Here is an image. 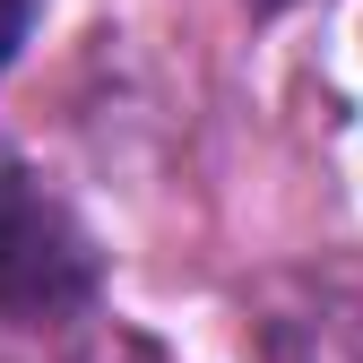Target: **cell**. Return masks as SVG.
Segmentation results:
<instances>
[{"label": "cell", "instance_id": "obj_1", "mask_svg": "<svg viewBox=\"0 0 363 363\" xmlns=\"http://www.w3.org/2000/svg\"><path fill=\"white\" fill-rule=\"evenodd\" d=\"M96 294V242L26 164L0 156V311H78Z\"/></svg>", "mask_w": 363, "mask_h": 363}, {"label": "cell", "instance_id": "obj_2", "mask_svg": "<svg viewBox=\"0 0 363 363\" xmlns=\"http://www.w3.org/2000/svg\"><path fill=\"white\" fill-rule=\"evenodd\" d=\"M251 346H259V363H363V286H346V277L268 286Z\"/></svg>", "mask_w": 363, "mask_h": 363}, {"label": "cell", "instance_id": "obj_3", "mask_svg": "<svg viewBox=\"0 0 363 363\" xmlns=\"http://www.w3.org/2000/svg\"><path fill=\"white\" fill-rule=\"evenodd\" d=\"M78 363H173V354H164L156 337H139V329H96Z\"/></svg>", "mask_w": 363, "mask_h": 363}, {"label": "cell", "instance_id": "obj_4", "mask_svg": "<svg viewBox=\"0 0 363 363\" xmlns=\"http://www.w3.org/2000/svg\"><path fill=\"white\" fill-rule=\"evenodd\" d=\"M26 26H35V0H0V69L18 61V43H26Z\"/></svg>", "mask_w": 363, "mask_h": 363}, {"label": "cell", "instance_id": "obj_5", "mask_svg": "<svg viewBox=\"0 0 363 363\" xmlns=\"http://www.w3.org/2000/svg\"><path fill=\"white\" fill-rule=\"evenodd\" d=\"M251 9H286V0H251Z\"/></svg>", "mask_w": 363, "mask_h": 363}]
</instances>
